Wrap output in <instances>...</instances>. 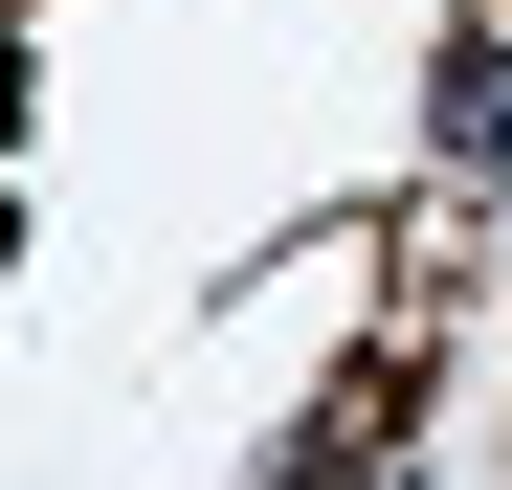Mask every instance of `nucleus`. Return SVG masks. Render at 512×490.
<instances>
[{
	"instance_id": "1",
	"label": "nucleus",
	"mask_w": 512,
	"mask_h": 490,
	"mask_svg": "<svg viewBox=\"0 0 512 490\" xmlns=\"http://www.w3.org/2000/svg\"><path fill=\"white\" fill-rule=\"evenodd\" d=\"M446 156H512V0L446 45Z\"/></svg>"
}]
</instances>
